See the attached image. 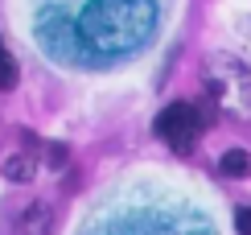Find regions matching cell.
Wrapping results in <instances>:
<instances>
[{"instance_id": "1", "label": "cell", "mask_w": 251, "mask_h": 235, "mask_svg": "<svg viewBox=\"0 0 251 235\" xmlns=\"http://www.w3.org/2000/svg\"><path fill=\"white\" fill-rule=\"evenodd\" d=\"M156 29L152 0H91L78 17V37L99 58H128Z\"/></svg>"}, {"instance_id": "2", "label": "cell", "mask_w": 251, "mask_h": 235, "mask_svg": "<svg viewBox=\"0 0 251 235\" xmlns=\"http://www.w3.org/2000/svg\"><path fill=\"white\" fill-rule=\"evenodd\" d=\"M206 87H210L223 112H231L235 120H251V70L247 66H239L235 58L206 62Z\"/></svg>"}, {"instance_id": "3", "label": "cell", "mask_w": 251, "mask_h": 235, "mask_svg": "<svg viewBox=\"0 0 251 235\" xmlns=\"http://www.w3.org/2000/svg\"><path fill=\"white\" fill-rule=\"evenodd\" d=\"M206 132V116L198 103H169L161 116H156V136H161L169 148H177V153H190V148L202 141Z\"/></svg>"}, {"instance_id": "4", "label": "cell", "mask_w": 251, "mask_h": 235, "mask_svg": "<svg viewBox=\"0 0 251 235\" xmlns=\"http://www.w3.org/2000/svg\"><path fill=\"white\" fill-rule=\"evenodd\" d=\"M218 169H223L226 177H247L251 174V153L247 148H226L223 161H218Z\"/></svg>"}, {"instance_id": "5", "label": "cell", "mask_w": 251, "mask_h": 235, "mask_svg": "<svg viewBox=\"0 0 251 235\" xmlns=\"http://www.w3.org/2000/svg\"><path fill=\"white\" fill-rule=\"evenodd\" d=\"M33 148H25V153H17V157H8V161H4V177L8 181H29V177H33Z\"/></svg>"}, {"instance_id": "6", "label": "cell", "mask_w": 251, "mask_h": 235, "mask_svg": "<svg viewBox=\"0 0 251 235\" xmlns=\"http://www.w3.org/2000/svg\"><path fill=\"white\" fill-rule=\"evenodd\" d=\"M17 83V58H13V50L0 41V91H8Z\"/></svg>"}, {"instance_id": "7", "label": "cell", "mask_w": 251, "mask_h": 235, "mask_svg": "<svg viewBox=\"0 0 251 235\" xmlns=\"http://www.w3.org/2000/svg\"><path fill=\"white\" fill-rule=\"evenodd\" d=\"M235 231L239 235H251V206H239L235 210Z\"/></svg>"}]
</instances>
